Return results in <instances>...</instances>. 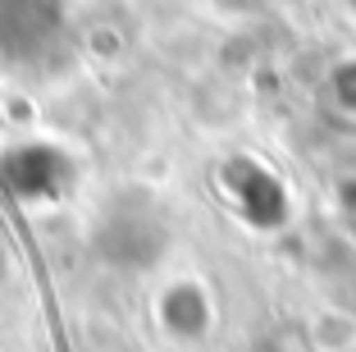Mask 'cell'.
Returning <instances> with one entry per match:
<instances>
[{"mask_svg": "<svg viewBox=\"0 0 356 352\" xmlns=\"http://www.w3.org/2000/svg\"><path fill=\"white\" fill-rule=\"evenodd\" d=\"M0 183L10 188L19 201H51L74 183V165L46 142L10 146L0 155Z\"/></svg>", "mask_w": 356, "mask_h": 352, "instance_id": "2", "label": "cell"}, {"mask_svg": "<svg viewBox=\"0 0 356 352\" xmlns=\"http://www.w3.org/2000/svg\"><path fill=\"white\" fill-rule=\"evenodd\" d=\"M343 206H347V215H352V224H356V178L343 188Z\"/></svg>", "mask_w": 356, "mask_h": 352, "instance_id": "3", "label": "cell"}, {"mask_svg": "<svg viewBox=\"0 0 356 352\" xmlns=\"http://www.w3.org/2000/svg\"><path fill=\"white\" fill-rule=\"evenodd\" d=\"M69 51L64 0H0V69L46 73Z\"/></svg>", "mask_w": 356, "mask_h": 352, "instance_id": "1", "label": "cell"}]
</instances>
